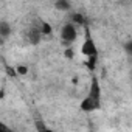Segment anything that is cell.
Returning a JSON list of instances; mask_svg holds the SVG:
<instances>
[{
  "instance_id": "cell-2",
  "label": "cell",
  "mask_w": 132,
  "mask_h": 132,
  "mask_svg": "<svg viewBox=\"0 0 132 132\" xmlns=\"http://www.w3.org/2000/svg\"><path fill=\"white\" fill-rule=\"evenodd\" d=\"M81 53L86 54L87 57L96 56V45H95V40H93L92 37H86V40H84L82 45H81Z\"/></svg>"
},
{
  "instance_id": "cell-3",
  "label": "cell",
  "mask_w": 132,
  "mask_h": 132,
  "mask_svg": "<svg viewBox=\"0 0 132 132\" xmlns=\"http://www.w3.org/2000/svg\"><path fill=\"white\" fill-rule=\"evenodd\" d=\"M11 31H13V28H11V23H10V22L0 20V37H3V39L10 37Z\"/></svg>"
},
{
  "instance_id": "cell-4",
  "label": "cell",
  "mask_w": 132,
  "mask_h": 132,
  "mask_svg": "<svg viewBox=\"0 0 132 132\" xmlns=\"http://www.w3.org/2000/svg\"><path fill=\"white\" fill-rule=\"evenodd\" d=\"M0 132H11V129L6 126V124H3V123H0Z\"/></svg>"
},
{
  "instance_id": "cell-1",
  "label": "cell",
  "mask_w": 132,
  "mask_h": 132,
  "mask_svg": "<svg viewBox=\"0 0 132 132\" xmlns=\"http://www.w3.org/2000/svg\"><path fill=\"white\" fill-rule=\"evenodd\" d=\"M61 39L64 42H67V44H72L78 39V30H76V25L72 23V22H67V23H64L61 27V33H59Z\"/></svg>"
}]
</instances>
